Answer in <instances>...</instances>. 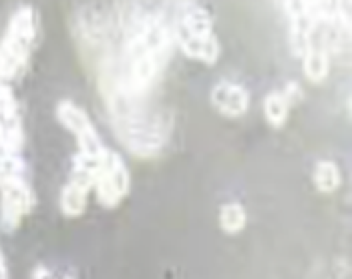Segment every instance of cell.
Listing matches in <instances>:
<instances>
[{
  "instance_id": "6da1fadb",
  "label": "cell",
  "mask_w": 352,
  "mask_h": 279,
  "mask_svg": "<svg viewBox=\"0 0 352 279\" xmlns=\"http://www.w3.org/2000/svg\"><path fill=\"white\" fill-rule=\"evenodd\" d=\"M115 137L139 159H153L169 141L171 121L160 109L149 105V99H133L119 90L103 95Z\"/></svg>"
},
{
  "instance_id": "7a4b0ae2",
  "label": "cell",
  "mask_w": 352,
  "mask_h": 279,
  "mask_svg": "<svg viewBox=\"0 0 352 279\" xmlns=\"http://www.w3.org/2000/svg\"><path fill=\"white\" fill-rule=\"evenodd\" d=\"M173 38L184 55L193 60L214 64L219 58V43L214 34V19L201 4L186 2L175 8Z\"/></svg>"
},
{
  "instance_id": "3957f363",
  "label": "cell",
  "mask_w": 352,
  "mask_h": 279,
  "mask_svg": "<svg viewBox=\"0 0 352 279\" xmlns=\"http://www.w3.org/2000/svg\"><path fill=\"white\" fill-rule=\"evenodd\" d=\"M36 45V12L32 6H21L0 38V83L19 79L28 66Z\"/></svg>"
},
{
  "instance_id": "277c9868",
  "label": "cell",
  "mask_w": 352,
  "mask_h": 279,
  "mask_svg": "<svg viewBox=\"0 0 352 279\" xmlns=\"http://www.w3.org/2000/svg\"><path fill=\"white\" fill-rule=\"evenodd\" d=\"M93 189L97 193V201L107 209L119 207L123 199L129 195L131 175H129L127 165L123 163V159L115 151L107 149L101 161V167L95 173Z\"/></svg>"
},
{
  "instance_id": "5b68a950",
  "label": "cell",
  "mask_w": 352,
  "mask_h": 279,
  "mask_svg": "<svg viewBox=\"0 0 352 279\" xmlns=\"http://www.w3.org/2000/svg\"><path fill=\"white\" fill-rule=\"evenodd\" d=\"M56 119L65 129H69L75 135L77 145H79V155L91 157V159H101L105 155L107 147L103 145L89 114L77 103L69 99L60 101L56 105Z\"/></svg>"
},
{
  "instance_id": "8992f818",
  "label": "cell",
  "mask_w": 352,
  "mask_h": 279,
  "mask_svg": "<svg viewBox=\"0 0 352 279\" xmlns=\"http://www.w3.org/2000/svg\"><path fill=\"white\" fill-rule=\"evenodd\" d=\"M34 207V193L21 177H8L0 183V227L4 231L19 229Z\"/></svg>"
},
{
  "instance_id": "52a82bcc",
  "label": "cell",
  "mask_w": 352,
  "mask_h": 279,
  "mask_svg": "<svg viewBox=\"0 0 352 279\" xmlns=\"http://www.w3.org/2000/svg\"><path fill=\"white\" fill-rule=\"evenodd\" d=\"M212 105L230 119L244 117L250 109V93L242 84L221 81L212 88Z\"/></svg>"
},
{
  "instance_id": "ba28073f",
  "label": "cell",
  "mask_w": 352,
  "mask_h": 279,
  "mask_svg": "<svg viewBox=\"0 0 352 279\" xmlns=\"http://www.w3.org/2000/svg\"><path fill=\"white\" fill-rule=\"evenodd\" d=\"M93 189V179L87 175H77L73 173L69 183L60 191V211L65 217H81L87 209L89 193Z\"/></svg>"
},
{
  "instance_id": "9c48e42d",
  "label": "cell",
  "mask_w": 352,
  "mask_h": 279,
  "mask_svg": "<svg viewBox=\"0 0 352 279\" xmlns=\"http://www.w3.org/2000/svg\"><path fill=\"white\" fill-rule=\"evenodd\" d=\"M302 60H304V77L314 84L324 83L330 71V55L324 49L318 45H312L304 53Z\"/></svg>"
},
{
  "instance_id": "30bf717a",
  "label": "cell",
  "mask_w": 352,
  "mask_h": 279,
  "mask_svg": "<svg viewBox=\"0 0 352 279\" xmlns=\"http://www.w3.org/2000/svg\"><path fill=\"white\" fill-rule=\"evenodd\" d=\"M312 181L320 193L332 195L342 185V173L334 161H320V163H316V167L312 171Z\"/></svg>"
},
{
  "instance_id": "8fae6325",
  "label": "cell",
  "mask_w": 352,
  "mask_h": 279,
  "mask_svg": "<svg viewBox=\"0 0 352 279\" xmlns=\"http://www.w3.org/2000/svg\"><path fill=\"white\" fill-rule=\"evenodd\" d=\"M264 114L268 125L274 129H282L290 114V103L282 95V90H272L264 99Z\"/></svg>"
},
{
  "instance_id": "7c38bea8",
  "label": "cell",
  "mask_w": 352,
  "mask_h": 279,
  "mask_svg": "<svg viewBox=\"0 0 352 279\" xmlns=\"http://www.w3.org/2000/svg\"><path fill=\"white\" fill-rule=\"evenodd\" d=\"M248 223L245 209L240 203H223L219 207V227L228 235H238Z\"/></svg>"
},
{
  "instance_id": "4fadbf2b",
  "label": "cell",
  "mask_w": 352,
  "mask_h": 279,
  "mask_svg": "<svg viewBox=\"0 0 352 279\" xmlns=\"http://www.w3.org/2000/svg\"><path fill=\"white\" fill-rule=\"evenodd\" d=\"M282 95L286 97V101L290 103V107L292 105H296V103H300L302 99H304V90L300 88L298 83H290L284 90H282Z\"/></svg>"
},
{
  "instance_id": "5bb4252c",
  "label": "cell",
  "mask_w": 352,
  "mask_h": 279,
  "mask_svg": "<svg viewBox=\"0 0 352 279\" xmlns=\"http://www.w3.org/2000/svg\"><path fill=\"white\" fill-rule=\"evenodd\" d=\"M0 279H8V265H6L2 252H0Z\"/></svg>"
}]
</instances>
